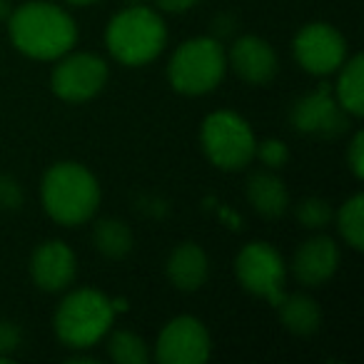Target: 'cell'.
I'll list each match as a JSON object with an SVG mask.
<instances>
[{"mask_svg": "<svg viewBox=\"0 0 364 364\" xmlns=\"http://www.w3.org/2000/svg\"><path fill=\"white\" fill-rule=\"evenodd\" d=\"M297 220L302 228H309V230H319L324 225H329L334 220V213L329 208L327 200H319V198H307L297 205Z\"/></svg>", "mask_w": 364, "mask_h": 364, "instance_id": "22", "label": "cell"}, {"mask_svg": "<svg viewBox=\"0 0 364 364\" xmlns=\"http://www.w3.org/2000/svg\"><path fill=\"white\" fill-rule=\"evenodd\" d=\"M297 63L312 75H329L347 60V41L327 23H309L292 43Z\"/></svg>", "mask_w": 364, "mask_h": 364, "instance_id": "10", "label": "cell"}, {"mask_svg": "<svg viewBox=\"0 0 364 364\" xmlns=\"http://www.w3.org/2000/svg\"><path fill=\"white\" fill-rule=\"evenodd\" d=\"M23 203L21 185L11 175H0V208L16 210Z\"/></svg>", "mask_w": 364, "mask_h": 364, "instance_id": "24", "label": "cell"}, {"mask_svg": "<svg viewBox=\"0 0 364 364\" xmlns=\"http://www.w3.org/2000/svg\"><path fill=\"white\" fill-rule=\"evenodd\" d=\"M92 245L100 255L110 259H120L130 255L132 250V232L120 220H100L92 230Z\"/></svg>", "mask_w": 364, "mask_h": 364, "instance_id": "19", "label": "cell"}, {"mask_svg": "<svg viewBox=\"0 0 364 364\" xmlns=\"http://www.w3.org/2000/svg\"><path fill=\"white\" fill-rule=\"evenodd\" d=\"M225 68V50L215 38H193L182 43L170 58L167 77L182 95H205L220 85Z\"/></svg>", "mask_w": 364, "mask_h": 364, "instance_id": "5", "label": "cell"}, {"mask_svg": "<svg viewBox=\"0 0 364 364\" xmlns=\"http://www.w3.org/2000/svg\"><path fill=\"white\" fill-rule=\"evenodd\" d=\"M349 117L352 115L344 112L329 85H319L317 90L302 95L289 112V122L294 130L317 137H339L342 132H347Z\"/></svg>", "mask_w": 364, "mask_h": 364, "instance_id": "9", "label": "cell"}, {"mask_svg": "<svg viewBox=\"0 0 364 364\" xmlns=\"http://www.w3.org/2000/svg\"><path fill=\"white\" fill-rule=\"evenodd\" d=\"M157 8L165 13H185L198 3V0H155Z\"/></svg>", "mask_w": 364, "mask_h": 364, "instance_id": "27", "label": "cell"}, {"mask_svg": "<svg viewBox=\"0 0 364 364\" xmlns=\"http://www.w3.org/2000/svg\"><path fill=\"white\" fill-rule=\"evenodd\" d=\"M11 16V3L8 0H0V21H6Z\"/></svg>", "mask_w": 364, "mask_h": 364, "instance_id": "28", "label": "cell"}, {"mask_svg": "<svg viewBox=\"0 0 364 364\" xmlns=\"http://www.w3.org/2000/svg\"><path fill=\"white\" fill-rule=\"evenodd\" d=\"M68 3H73V6H90L95 0H68Z\"/></svg>", "mask_w": 364, "mask_h": 364, "instance_id": "29", "label": "cell"}, {"mask_svg": "<svg viewBox=\"0 0 364 364\" xmlns=\"http://www.w3.org/2000/svg\"><path fill=\"white\" fill-rule=\"evenodd\" d=\"M43 208L55 223L75 228L90 220L100 205V185L77 162H58L43 177Z\"/></svg>", "mask_w": 364, "mask_h": 364, "instance_id": "2", "label": "cell"}, {"mask_svg": "<svg viewBox=\"0 0 364 364\" xmlns=\"http://www.w3.org/2000/svg\"><path fill=\"white\" fill-rule=\"evenodd\" d=\"M167 31L162 18L145 6L120 11L110 21L105 33L107 50L125 65H145L162 53Z\"/></svg>", "mask_w": 364, "mask_h": 364, "instance_id": "3", "label": "cell"}, {"mask_svg": "<svg viewBox=\"0 0 364 364\" xmlns=\"http://www.w3.org/2000/svg\"><path fill=\"white\" fill-rule=\"evenodd\" d=\"M21 344V329L11 322H0V359L8 362V354Z\"/></svg>", "mask_w": 364, "mask_h": 364, "instance_id": "26", "label": "cell"}, {"mask_svg": "<svg viewBox=\"0 0 364 364\" xmlns=\"http://www.w3.org/2000/svg\"><path fill=\"white\" fill-rule=\"evenodd\" d=\"M337 264H339V250L334 245V240L324 237V235H317V237L299 245V250L294 252L292 259L294 277L304 287H319V284H324L334 274Z\"/></svg>", "mask_w": 364, "mask_h": 364, "instance_id": "14", "label": "cell"}, {"mask_svg": "<svg viewBox=\"0 0 364 364\" xmlns=\"http://www.w3.org/2000/svg\"><path fill=\"white\" fill-rule=\"evenodd\" d=\"M127 3H140V0H127Z\"/></svg>", "mask_w": 364, "mask_h": 364, "instance_id": "30", "label": "cell"}, {"mask_svg": "<svg viewBox=\"0 0 364 364\" xmlns=\"http://www.w3.org/2000/svg\"><path fill=\"white\" fill-rule=\"evenodd\" d=\"M347 162H349V170L357 180L364 177V135L362 132H354L352 142H349V150H347Z\"/></svg>", "mask_w": 364, "mask_h": 364, "instance_id": "25", "label": "cell"}, {"mask_svg": "<svg viewBox=\"0 0 364 364\" xmlns=\"http://www.w3.org/2000/svg\"><path fill=\"white\" fill-rule=\"evenodd\" d=\"M200 140L205 155L220 170H242L255 157V145H257L250 122L230 110H218L205 117Z\"/></svg>", "mask_w": 364, "mask_h": 364, "instance_id": "6", "label": "cell"}, {"mask_svg": "<svg viewBox=\"0 0 364 364\" xmlns=\"http://www.w3.org/2000/svg\"><path fill=\"white\" fill-rule=\"evenodd\" d=\"M230 65L250 85H267L277 75V55L272 46L257 36H245L235 41L230 50Z\"/></svg>", "mask_w": 364, "mask_h": 364, "instance_id": "13", "label": "cell"}, {"mask_svg": "<svg viewBox=\"0 0 364 364\" xmlns=\"http://www.w3.org/2000/svg\"><path fill=\"white\" fill-rule=\"evenodd\" d=\"M337 85L332 87L337 102L352 117H359L364 112V58L354 55L342 63Z\"/></svg>", "mask_w": 364, "mask_h": 364, "instance_id": "18", "label": "cell"}, {"mask_svg": "<svg viewBox=\"0 0 364 364\" xmlns=\"http://www.w3.org/2000/svg\"><path fill=\"white\" fill-rule=\"evenodd\" d=\"M107 352L117 364H145L150 359L145 342L137 334L125 332V329L112 334L110 342H107Z\"/></svg>", "mask_w": 364, "mask_h": 364, "instance_id": "21", "label": "cell"}, {"mask_svg": "<svg viewBox=\"0 0 364 364\" xmlns=\"http://www.w3.org/2000/svg\"><path fill=\"white\" fill-rule=\"evenodd\" d=\"M167 277L182 292H195L205 284L210 274V259L195 242H182L167 257Z\"/></svg>", "mask_w": 364, "mask_h": 364, "instance_id": "15", "label": "cell"}, {"mask_svg": "<svg viewBox=\"0 0 364 364\" xmlns=\"http://www.w3.org/2000/svg\"><path fill=\"white\" fill-rule=\"evenodd\" d=\"M255 155H257L269 170H277V167H282L284 162H287L289 152H287V147H284V142L272 137V140L257 142V145H255Z\"/></svg>", "mask_w": 364, "mask_h": 364, "instance_id": "23", "label": "cell"}, {"mask_svg": "<svg viewBox=\"0 0 364 364\" xmlns=\"http://www.w3.org/2000/svg\"><path fill=\"white\" fill-rule=\"evenodd\" d=\"M235 272L247 292L264 297L277 307L284 297V262L267 242H250L235 259Z\"/></svg>", "mask_w": 364, "mask_h": 364, "instance_id": "7", "label": "cell"}, {"mask_svg": "<svg viewBox=\"0 0 364 364\" xmlns=\"http://www.w3.org/2000/svg\"><path fill=\"white\" fill-rule=\"evenodd\" d=\"M277 309H279V319H282V324L289 332L307 337V334H314L319 329L322 314H319L317 302H314L309 294H302V292L284 294L282 302L277 304Z\"/></svg>", "mask_w": 364, "mask_h": 364, "instance_id": "17", "label": "cell"}, {"mask_svg": "<svg viewBox=\"0 0 364 364\" xmlns=\"http://www.w3.org/2000/svg\"><path fill=\"white\" fill-rule=\"evenodd\" d=\"M337 220V230L344 237V242L354 250L364 247V198L354 195L347 203L339 208V213L334 215Z\"/></svg>", "mask_w": 364, "mask_h": 364, "instance_id": "20", "label": "cell"}, {"mask_svg": "<svg viewBox=\"0 0 364 364\" xmlns=\"http://www.w3.org/2000/svg\"><path fill=\"white\" fill-rule=\"evenodd\" d=\"M247 200L262 218H279L287 210L289 198L282 180L269 170H257L247 180Z\"/></svg>", "mask_w": 364, "mask_h": 364, "instance_id": "16", "label": "cell"}, {"mask_svg": "<svg viewBox=\"0 0 364 364\" xmlns=\"http://www.w3.org/2000/svg\"><path fill=\"white\" fill-rule=\"evenodd\" d=\"M8 18H11L8 33L13 46L36 60H58L70 53L77 41V28L73 18L63 8L46 0L26 3Z\"/></svg>", "mask_w": 364, "mask_h": 364, "instance_id": "1", "label": "cell"}, {"mask_svg": "<svg viewBox=\"0 0 364 364\" xmlns=\"http://www.w3.org/2000/svg\"><path fill=\"white\" fill-rule=\"evenodd\" d=\"M75 255L60 240H50L36 247L31 257V274L33 282L46 292H60L75 279Z\"/></svg>", "mask_w": 364, "mask_h": 364, "instance_id": "12", "label": "cell"}, {"mask_svg": "<svg viewBox=\"0 0 364 364\" xmlns=\"http://www.w3.org/2000/svg\"><path fill=\"white\" fill-rule=\"evenodd\" d=\"M50 85L58 97L68 102H85L95 97L107 82V65L102 58L92 53H75V55L58 58Z\"/></svg>", "mask_w": 364, "mask_h": 364, "instance_id": "8", "label": "cell"}, {"mask_svg": "<svg viewBox=\"0 0 364 364\" xmlns=\"http://www.w3.org/2000/svg\"><path fill=\"white\" fill-rule=\"evenodd\" d=\"M210 332L195 317H175L160 332L155 357L160 364H200L210 357Z\"/></svg>", "mask_w": 364, "mask_h": 364, "instance_id": "11", "label": "cell"}, {"mask_svg": "<svg viewBox=\"0 0 364 364\" xmlns=\"http://www.w3.org/2000/svg\"><path fill=\"white\" fill-rule=\"evenodd\" d=\"M115 309L97 289H75L60 302L55 312V332L63 344L75 349L92 347L110 329Z\"/></svg>", "mask_w": 364, "mask_h": 364, "instance_id": "4", "label": "cell"}]
</instances>
